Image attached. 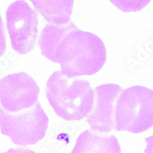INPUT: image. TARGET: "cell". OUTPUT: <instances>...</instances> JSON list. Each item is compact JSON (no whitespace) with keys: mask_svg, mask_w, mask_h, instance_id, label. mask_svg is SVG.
Wrapping results in <instances>:
<instances>
[{"mask_svg":"<svg viewBox=\"0 0 153 153\" xmlns=\"http://www.w3.org/2000/svg\"><path fill=\"white\" fill-rule=\"evenodd\" d=\"M106 61V46L101 38L75 28L61 39L54 62L61 65L63 74L73 78L95 74L102 69Z\"/></svg>","mask_w":153,"mask_h":153,"instance_id":"1","label":"cell"},{"mask_svg":"<svg viewBox=\"0 0 153 153\" xmlns=\"http://www.w3.org/2000/svg\"><path fill=\"white\" fill-rule=\"evenodd\" d=\"M46 97L56 114L67 121L87 118L93 110L94 91L87 80H71L61 71L51 75Z\"/></svg>","mask_w":153,"mask_h":153,"instance_id":"2","label":"cell"},{"mask_svg":"<svg viewBox=\"0 0 153 153\" xmlns=\"http://www.w3.org/2000/svg\"><path fill=\"white\" fill-rule=\"evenodd\" d=\"M153 126V90L132 86L123 90L115 110V129L140 133Z\"/></svg>","mask_w":153,"mask_h":153,"instance_id":"3","label":"cell"},{"mask_svg":"<svg viewBox=\"0 0 153 153\" xmlns=\"http://www.w3.org/2000/svg\"><path fill=\"white\" fill-rule=\"evenodd\" d=\"M49 119L39 102L22 111H7L0 107V131L18 146L36 144L45 138Z\"/></svg>","mask_w":153,"mask_h":153,"instance_id":"4","label":"cell"},{"mask_svg":"<svg viewBox=\"0 0 153 153\" xmlns=\"http://www.w3.org/2000/svg\"><path fill=\"white\" fill-rule=\"evenodd\" d=\"M5 16L13 50L20 54L29 53L38 38V18L36 12L25 0H17L9 5Z\"/></svg>","mask_w":153,"mask_h":153,"instance_id":"5","label":"cell"},{"mask_svg":"<svg viewBox=\"0 0 153 153\" xmlns=\"http://www.w3.org/2000/svg\"><path fill=\"white\" fill-rule=\"evenodd\" d=\"M39 93L35 80L25 72L8 74L0 80V103L12 113L33 106L38 102Z\"/></svg>","mask_w":153,"mask_h":153,"instance_id":"6","label":"cell"},{"mask_svg":"<svg viewBox=\"0 0 153 153\" xmlns=\"http://www.w3.org/2000/svg\"><path fill=\"white\" fill-rule=\"evenodd\" d=\"M123 88L118 84H102L95 88L93 110L87 123L91 128L100 132L108 133L115 129V110Z\"/></svg>","mask_w":153,"mask_h":153,"instance_id":"7","label":"cell"},{"mask_svg":"<svg viewBox=\"0 0 153 153\" xmlns=\"http://www.w3.org/2000/svg\"><path fill=\"white\" fill-rule=\"evenodd\" d=\"M121 152L118 140L114 136H107L104 132L87 129L76 139L73 153L79 152Z\"/></svg>","mask_w":153,"mask_h":153,"instance_id":"8","label":"cell"},{"mask_svg":"<svg viewBox=\"0 0 153 153\" xmlns=\"http://www.w3.org/2000/svg\"><path fill=\"white\" fill-rule=\"evenodd\" d=\"M49 22L66 24L71 21L74 0H29Z\"/></svg>","mask_w":153,"mask_h":153,"instance_id":"9","label":"cell"},{"mask_svg":"<svg viewBox=\"0 0 153 153\" xmlns=\"http://www.w3.org/2000/svg\"><path fill=\"white\" fill-rule=\"evenodd\" d=\"M76 26L72 22L62 25L47 24L41 32L39 47L44 57L54 62L57 48L65 35Z\"/></svg>","mask_w":153,"mask_h":153,"instance_id":"10","label":"cell"},{"mask_svg":"<svg viewBox=\"0 0 153 153\" xmlns=\"http://www.w3.org/2000/svg\"><path fill=\"white\" fill-rule=\"evenodd\" d=\"M114 6L123 12H139L146 7L151 0H110Z\"/></svg>","mask_w":153,"mask_h":153,"instance_id":"11","label":"cell"},{"mask_svg":"<svg viewBox=\"0 0 153 153\" xmlns=\"http://www.w3.org/2000/svg\"><path fill=\"white\" fill-rule=\"evenodd\" d=\"M5 50H6V40H5L2 16H0V57L3 55Z\"/></svg>","mask_w":153,"mask_h":153,"instance_id":"12","label":"cell"},{"mask_svg":"<svg viewBox=\"0 0 153 153\" xmlns=\"http://www.w3.org/2000/svg\"><path fill=\"white\" fill-rule=\"evenodd\" d=\"M146 148L145 149L146 153H153V136L146 138Z\"/></svg>","mask_w":153,"mask_h":153,"instance_id":"13","label":"cell"}]
</instances>
